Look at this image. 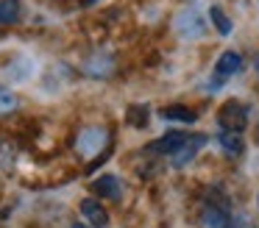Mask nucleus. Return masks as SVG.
<instances>
[{"label":"nucleus","mask_w":259,"mask_h":228,"mask_svg":"<svg viewBox=\"0 0 259 228\" xmlns=\"http://www.w3.org/2000/svg\"><path fill=\"white\" fill-rule=\"evenodd\" d=\"M20 106V100H17V95L12 92L9 86H3L0 83V117H6V114H12L14 109Z\"/></svg>","instance_id":"ddd939ff"},{"label":"nucleus","mask_w":259,"mask_h":228,"mask_svg":"<svg viewBox=\"0 0 259 228\" xmlns=\"http://www.w3.org/2000/svg\"><path fill=\"white\" fill-rule=\"evenodd\" d=\"M81 214H84L95 228H106L109 225L106 209H103V203H101V200H95V198H84V200H81Z\"/></svg>","instance_id":"20e7f679"},{"label":"nucleus","mask_w":259,"mask_h":228,"mask_svg":"<svg viewBox=\"0 0 259 228\" xmlns=\"http://www.w3.org/2000/svg\"><path fill=\"white\" fill-rule=\"evenodd\" d=\"M162 117L164 120H179V122H195V111L187 109V106H164L162 109Z\"/></svg>","instance_id":"9b49d317"},{"label":"nucleus","mask_w":259,"mask_h":228,"mask_svg":"<svg viewBox=\"0 0 259 228\" xmlns=\"http://www.w3.org/2000/svg\"><path fill=\"white\" fill-rule=\"evenodd\" d=\"M242 70V56L237 53V50H226L223 56L218 59V64H214V72L218 75H234V72H240Z\"/></svg>","instance_id":"1a4fd4ad"},{"label":"nucleus","mask_w":259,"mask_h":228,"mask_svg":"<svg viewBox=\"0 0 259 228\" xmlns=\"http://www.w3.org/2000/svg\"><path fill=\"white\" fill-rule=\"evenodd\" d=\"M256 72H259V59H256Z\"/></svg>","instance_id":"f3484780"},{"label":"nucleus","mask_w":259,"mask_h":228,"mask_svg":"<svg viewBox=\"0 0 259 228\" xmlns=\"http://www.w3.org/2000/svg\"><path fill=\"white\" fill-rule=\"evenodd\" d=\"M81 3H84V6H92V3H95V0H81Z\"/></svg>","instance_id":"dca6fc26"},{"label":"nucleus","mask_w":259,"mask_h":228,"mask_svg":"<svg viewBox=\"0 0 259 228\" xmlns=\"http://www.w3.org/2000/svg\"><path fill=\"white\" fill-rule=\"evenodd\" d=\"M203 145H206V136H203V133H195V136H187V142H184V145H181V148L173 153V164H176V167H184L187 161H190L192 156H195L198 150L203 148Z\"/></svg>","instance_id":"39448f33"},{"label":"nucleus","mask_w":259,"mask_h":228,"mask_svg":"<svg viewBox=\"0 0 259 228\" xmlns=\"http://www.w3.org/2000/svg\"><path fill=\"white\" fill-rule=\"evenodd\" d=\"M209 17H212V22H214V28H218V33L229 36V33H231V20L226 17V11L220 9V6H212V9H209Z\"/></svg>","instance_id":"4468645a"},{"label":"nucleus","mask_w":259,"mask_h":228,"mask_svg":"<svg viewBox=\"0 0 259 228\" xmlns=\"http://www.w3.org/2000/svg\"><path fill=\"white\" fill-rule=\"evenodd\" d=\"M201 222H203V228H229V209L206 203L201 211Z\"/></svg>","instance_id":"6e6552de"},{"label":"nucleus","mask_w":259,"mask_h":228,"mask_svg":"<svg viewBox=\"0 0 259 228\" xmlns=\"http://www.w3.org/2000/svg\"><path fill=\"white\" fill-rule=\"evenodd\" d=\"M70 228H87V225H81V222H73V225H70Z\"/></svg>","instance_id":"2eb2a0df"},{"label":"nucleus","mask_w":259,"mask_h":228,"mask_svg":"<svg viewBox=\"0 0 259 228\" xmlns=\"http://www.w3.org/2000/svg\"><path fill=\"white\" fill-rule=\"evenodd\" d=\"M184 142H187V136L181 131H170V133H164V136H159L156 142H151L148 150H151V153H176Z\"/></svg>","instance_id":"0eeeda50"},{"label":"nucleus","mask_w":259,"mask_h":228,"mask_svg":"<svg viewBox=\"0 0 259 228\" xmlns=\"http://www.w3.org/2000/svg\"><path fill=\"white\" fill-rule=\"evenodd\" d=\"M176 28H179V33L184 39H201L203 33H206V22H203L201 11L198 9H184L179 14V20H176Z\"/></svg>","instance_id":"7ed1b4c3"},{"label":"nucleus","mask_w":259,"mask_h":228,"mask_svg":"<svg viewBox=\"0 0 259 228\" xmlns=\"http://www.w3.org/2000/svg\"><path fill=\"white\" fill-rule=\"evenodd\" d=\"M218 139H220V145H223V150H226V153H231V156H240L242 150H245L240 133H234V131H223Z\"/></svg>","instance_id":"f8f14e48"},{"label":"nucleus","mask_w":259,"mask_h":228,"mask_svg":"<svg viewBox=\"0 0 259 228\" xmlns=\"http://www.w3.org/2000/svg\"><path fill=\"white\" fill-rule=\"evenodd\" d=\"M106 145H109V128H103V125H87V128H81L78 136H75V150H78V156H84V159L101 156Z\"/></svg>","instance_id":"f257e3e1"},{"label":"nucleus","mask_w":259,"mask_h":228,"mask_svg":"<svg viewBox=\"0 0 259 228\" xmlns=\"http://www.w3.org/2000/svg\"><path fill=\"white\" fill-rule=\"evenodd\" d=\"M245 125H248V109L245 106L237 103V100L223 103V109H220V128H223V131L240 133Z\"/></svg>","instance_id":"f03ea898"},{"label":"nucleus","mask_w":259,"mask_h":228,"mask_svg":"<svg viewBox=\"0 0 259 228\" xmlns=\"http://www.w3.org/2000/svg\"><path fill=\"white\" fill-rule=\"evenodd\" d=\"M92 192L103 200H117L123 195V189H120V181L114 175H98L95 184H92Z\"/></svg>","instance_id":"423d86ee"},{"label":"nucleus","mask_w":259,"mask_h":228,"mask_svg":"<svg viewBox=\"0 0 259 228\" xmlns=\"http://www.w3.org/2000/svg\"><path fill=\"white\" fill-rule=\"evenodd\" d=\"M23 14V3L20 0H0V25H14Z\"/></svg>","instance_id":"9d476101"}]
</instances>
